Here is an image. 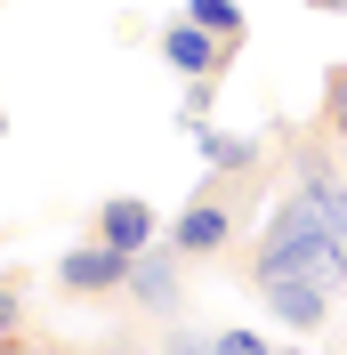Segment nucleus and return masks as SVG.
<instances>
[{
    "mask_svg": "<svg viewBox=\"0 0 347 355\" xmlns=\"http://www.w3.org/2000/svg\"><path fill=\"white\" fill-rule=\"evenodd\" d=\"M235 57V49L218 41V33H202L194 17H178V24H162V65L170 73H186V81H202V73H218Z\"/></svg>",
    "mask_w": 347,
    "mask_h": 355,
    "instance_id": "nucleus-5",
    "label": "nucleus"
},
{
    "mask_svg": "<svg viewBox=\"0 0 347 355\" xmlns=\"http://www.w3.org/2000/svg\"><path fill=\"white\" fill-rule=\"evenodd\" d=\"M97 243L130 250V259H137V250H153V210H146L137 194H113L105 210H97Z\"/></svg>",
    "mask_w": 347,
    "mask_h": 355,
    "instance_id": "nucleus-7",
    "label": "nucleus"
},
{
    "mask_svg": "<svg viewBox=\"0 0 347 355\" xmlns=\"http://www.w3.org/2000/svg\"><path fill=\"white\" fill-rule=\"evenodd\" d=\"M0 355H65V347H24V339H8Z\"/></svg>",
    "mask_w": 347,
    "mask_h": 355,
    "instance_id": "nucleus-16",
    "label": "nucleus"
},
{
    "mask_svg": "<svg viewBox=\"0 0 347 355\" xmlns=\"http://www.w3.org/2000/svg\"><path fill=\"white\" fill-rule=\"evenodd\" d=\"M291 194H299L307 210H315V218H323L331 234H339V243H347V178L331 170V154H323V146H315V137H307L299 154H291Z\"/></svg>",
    "mask_w": 347,
    "mask_h": 355,
    "instance_id": "nucleus-2",
    "label": "nucleus"
},
{
    "mask_svg": "<svg viewBox=\"0 0 347 355\" xmlns=\"http://www.w3.org/2000/svg\"><path fill=\"white\" fill-rule=\"evenodd\" d=\"M251 283H323V291H347V243L307 210L299 194H282L275 218H266V234H259Z\"/></svg>",
    "mask_w": 347,
    "mask_h": 355,
    "instance_id": "nucleus-1",
    "label": "nucleus"
},
{
    "mask_svg": "<svg viewBox=\"0 0 347 355\" xmlns=\"http://www.w3.org/2000/svg\"><path fill=\"white\" fill-rule=\"evenodd\" d=\"M130 291H137V307H146V315H178V275H170V250H137Z\"/></svg>",
    "mask_w": 347,
    "mask_h": 355,
    "instance_id": "nucleus-8",
    "label": "nucleus"
},
{
    "mask_svg": "<svg viewBox=\"0 0 347 355\" xmlns=\"http://www.w3.org/2000/svg\"><path fill=\"white\" fill-rule=\"evenodd\" d=\"M323 130L347 146V65H331V73H323Z\"/></svg>",
    "mask_w": 347,
    "mask_h": 355,
    "instance_id": "nucleus-11",
    "label": "nucleus"
},
{
    "mask_svg": "<svg viewBox=\"0 0 347 355\" xmlns=\"http://www.w3.org/2000/svg\"><path fill=\"white\" fill-rule=\"evenodd\" d=\"M235 243V210L202 186V202H186L178 210V226H170V250H186V259H210V250H226Z\"/></svg>",
    "mask_w": 347,
    "mask_h": 355,
    "instance_id": "nucleus-4",
    "label": "nucleus"
},
{
    "mask_svg": "<svg viewBox=\"0 0 347 355\" xmlns=\"http://www.w3.org/2000/svg\"><path fill=\"white\" fill-rule=\"evenodd\" d=\"M0 137H8V113H0Z\"/></svg>",
    "mask_w": 347,
    "mask_h": 355,
    "instance_id": "nucleus-18",
    "label": "nucleus"
},
{
    "mask_svg": "<svg viewBox=\"0 0 347 355\" xmlns=\"http://www.w3.org/2000/svg\"><path fill=\"white\" fill-rule=\"evenodd\" d=\"M130 250H113V243H73L65 259H57V283L81 291V299H97V291H130Z\"/></svg>",
    "mask_w": 347,
    "mask_h": 355,
    "instance_id": "nucleus-3",
    "label": "nucleus"
},
{
    "mask_svg": "<svg viewBox=\"0 0 347 355\" xmlns=\"http://www.w3.org/2000/svg\"><path fill=\"white\" fill-rule=\"evenodd\" d=\"M17 323H24V299L0 283V339H17Z\"/></svg>",
    "mask_w": 347,
    "mask_h": 355,
    "instance_id": "nucleus-15",
    "label": "nucleus"
},
{
    "mask_svg": "<svg viewBox=\"0 0 347 355\" xmlns=\"http://www.w3.org/2000/svg\"><path fill=\"white\" fill-rule=\"evenodd\" d=\"M210 347H218V355H275V347H266L259 331H235V323H226V331H218Z\"/></svg>",
    "mask_w": 347,
    "mask_h": 355,
    "instance_id": "nucleus-12",
    "label": "nucleus"
},
{
    "mask_svg": "<svg viewBox=\"0 0 347 355\" xmlns=\"http://www.w3.org/2000/svg\"><path fill=\"white\" fill-rule=\"evenodd\" d=\"M259 299H266V315L275 323H291V331H323V315H331V291L323 283H259Z\"/></svg>",
    "mask_w": 347,
    "mask_h": 355,
    "instance_id": "nucleus-6",
    "label": "nucleus"
},
{
    "mask_svg": "<svg viewBox=\"0 0 347 355\" xmlns=\"http://www.w3.org/2000/svg\"><path fill=\"white\" fill-rule=\"evenodd\" d=\"M186 17H194L202 33H218V41H226V49H242V33H251V24H242V8H235V0H186Z\"/></svg>",
    "mask_w": 347,
    "mask_h": 355,
    "instance_id": "nucleus-10",
    "label": "nucleus"
},
{
    "mask_svg": "<svg viewBox=\"0 0 347 355\" xmlns=\"http://www.w3.org/2000/svg\"><path fill=\"white\" fill-rule=\"evenodd\" d=\"M307 8H331V17H339V8H347V0H307Z\"/></svg>",
    "mask_w": 347,
    "mask_h": 355,
    "instance_id": "nucleus-17",
    "label": "nucleus"
},
{
    "mask_svg": "<svg viewBox=\"0 0 347 355\" xmlns=\"http://www.w3.org/2000/svg\"><path fill=\"white\" fill-rule=\"evenodd\" d=\"M186 130H194V146H202V162H210V170H251V162H259V146H251V137L202 130V121H186Z\"/></svg>",
    "mask_w": 347,
    "mask_h": 355,
    "instance_id": "nucleus-9",
    "label": "nucleus"
},
{
    "mask_svg": "<svg viewBox=\"0 0 347 355\" xmlns=\"http://www.w3.org/2000/svg\"><path fill=\"white\" fill-rule=\"evenodd\" d=\"M210 97H218V73H202V81H186V121H202V113H210Z\"/></svg>",
    "mask_w": 347,
    "mask_h": 355,
    "instance_id": "nucleus-13",
    "label": "nucleus"
},
{
    "mask_svg": "<svg viewBox=\"0 0 347 355\" xmlns=\"http://www.w3.org/2000/svg\"><path fill=\"white\" fill-rule=\"evenodd\" d=\"M162 355H218V347H210V339H194V331H178V323H170V331H162Z\"/></svg>",
    "mask_w": 347,
    "mask_h": 355,
    "instance_id": "nucleus-14",
    "label": "nucleus"
}]
</instances>
